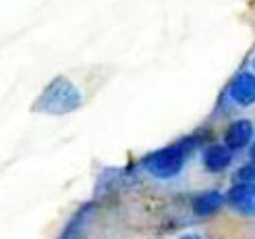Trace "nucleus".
Listing matches in <instances>:
<instances>
[{"label":"nucleus","instance_id":"f257e3e1","mask_svg":"<svg viewBox=\"0 0 255 239\" xmlns=\"http://www.w3.org/2000/svg\"><path fill=\"white\" fill-rule=\"evenodd\" d=\"M79 106L81 92L77 90V85L71 83L67 77H56L46 85V90L33 104V110L50 112V115H65V112L77 110Z\"/></svg>","mask_w":255,"mask_h":239},{"label":"nucleus","instance_id":"f03ea898","mask_svg":"<svg viewBox=\"0 0 255 239\" xmlns=\"http://www.w3.org/2000/svg\"><path fill=\"white\" fill-rule=\"evenodd\" d=\"M185 156H187L185 144L168 146L164 150H158L154 154H149L145 158V169L158 179H170L176 173H181L185 165Z\"/></svg>","mask_w":255,"mask_h":239},{"label":"nucleus","instance_id":"7ed1b4c3","mask_svg":"<svg viewBox=\"0 0 255 239\" xmlns=\"http://www.w3.org/2000/svg\"><path fill=\"white\" fill-rule=\"evenodd\" d=\"M228 204L241 215H255V185L253 183H237L228 192Z\"/></svg>","mask_w":255,"mask_h":239},{"label":"nucleus","instance_id":"20e7f679","mask_svg":"<svg viewBox=\"0 0 255 239\" xmlns=\"http://www.w3.org/2000/svg\"><path fill=\"white\" fill-rule=\"evenodd\" d=\"M231 98L239 106H251L255 104V75L253 73H241L231 83Z\"/></svg>","mask_w":255,"mask_h":239},{"label":"nucleus","instance_id":"39448f33","mask_svg":"<svg viewBox=\"0 0 255 239\" xmlns=\"http://www.w3.org/2000/svg\"><path fill=\"white\" fill-rule=\"evenodd\" d=\"M251 135H253V125L249 121H237L228 127V131L224 135L226 148H231V150L245 148L251 142Z\"/></svg>","mask_w":255,"mask_h":239},{"label":"nucleus","instance_id":"423d86ee","mask_svg":"<svg viewBox=\"0 0 255 239\" xmlns=\"http://www.w3.org/2000/svg\"><path fill=\"white\" fill-rule=\"evenodd\" d=\"M231 148L226 146H210L206 150V154H203V165H206L208 171L212 173H220L224 171L228 165H231Z\"/></svg>","mask_w":255,"mask_h":239},{"label":"nucleus","instance_id":"0eeeda50","mask_svg":"<svg viewBox=\"0 0 255 239\" xmlns=\"http://www.w3.org/2000/svg\"><path fill=\"white\" fill-rule=\"evenodd\" d=\"M224 204V198L222 194L218 192H206V194H201L195 198V202H193V212L197 217H210L214 215V212H218Z\"/></svg>","mask_w":255,"mask_h":239},{"label":"nucleus","instance_id":"6e6552de","mask_svg":"<svg viewBox=\"0 0 255 239\" xmlns=\"http://www.w3.org/2000/svg\"><path fill=\"white\" fill-rule=\"evenodd\" d=\"M237 177H239L241 183H253V179H255V169H253V167H243V169L239 171Z\"/></svg>","mask_w":255,"mask_h":239},{"label":"nucleus","instance_id":"1a4fd4ad","mask_svg":"<svg viewBox=\"0 0 255 239\" xmlns=\"http://www.w3.org/2000/svg\"><path fill=\"white\" fill-rule=\"evenodd\" d=\"M181 239H201V237H197V235H185V237H181Z\"/></svg>","mask_w":255,"mask_h":239},{"label":"nucleus","instance_id":"9d476101","mask_svg":"<svg viewBox=\"0 0 255 239\" xmlns=\"http://www.w3.org/2000/svg\"><path fill=\"white\" fill-rule=\"evenodd\" d=\"M251 160L255 162V144H253V148H251Z\"/></svg>","mask_w":255,"mask_h":239},{"label":"nucleus","instance_id":"9b49d317","mask_svg":"<svg viewBox=\"0 0 255 239\" xmlns=\"http://www.w3.org/2000/svg\"><path fill=\"white\" fill-rule=\"evenodd\" d=\"M253 67H255V56H253Z\"/></svg>","mask_w":255,"mask_h":239}]
</instances>
